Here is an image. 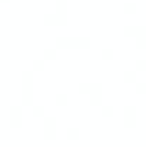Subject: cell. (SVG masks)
I'll return each instance as SVG.
<instances>
[{
  "mask_svg": "<svg viewBox=\"0 0 146 147\" xmlns=\"http://www.w3.org/2000/svg\"><path fill=\"white\" fill-rule=\"evenodd\" d=\"M125 114H126V119L130 121H135L136 120V116H138V109H136V106L135 104H128L126 107H125Z\"/></svg>",
  "mask_w": 146,
  "mask_h": 147,
  "instance_id": "1",
  "label": "cell"
},
{
  "mask_svg": "<svg viewBox=\"0 0 146 147\" xmlns=\"http://www.w3.org/2000/svg\"><path fill=\"white\" fill-rule=\"evenodd\" d=\"M136 63L139 67H146V59H139V60H136Z\"/></svg>",
  "mask_w": 146,
  "mask_h": 147,
  "instance_id": "2",
  "label": "cell"
},
{
  "mask_svg": "<svg viewBox=\"0 0 146 147\" xmlns=\"http://www.w3.org/2000/svg\"><path fill=\"white\" fill-rule=\"evenodd\" d=\"M138 87H143V89H146V80H143V79L138 80Z\"/></svg>",
  "mask_w": 146,
  "mask_h": 147,
  "instance_id": "3",
  "label": "cell"
}]
</instances>
